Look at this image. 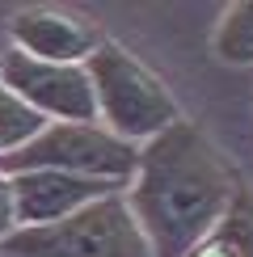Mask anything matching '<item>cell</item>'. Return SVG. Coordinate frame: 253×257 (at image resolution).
I'll use <instances>...</instances> for the list:
<instances>
[{"instance_id": "obj_1", "label": "cell", "mask_w": 253, "mask_h": 257, "mask_svg": "<svg viewBox=\"0 0 253 257\" xmlns=\"http://www.w3.org/2000/svg\"><path fill=\"white\" fill-rule=\"evenodd\" d=\"M245 181L198 122H173L140 148L122 198L152 257H186L240 198Z\"/></svg>"}, {"instance_id": "obj_2", "label": "cell", "mask_w": 253, "mask_h": 257, "mask_svg": "<svg viewBox=\"0 0 253 257\" xmlns=\"http://www.w3.org/2000/svg\"><path fill=\"white\" fill-rule=\"evenodd\" d=\"M84 68H89V80H93L97 122L126 144L144 148L148 139H156L173 122H182V110H177V97L169 93V84L140 55H131L122 42L105 38Z\"/></svg>"}, {"instance_id": "obj_3", "label": "cell", "mask_w": 253, "mask_h": 257, "mask_svg": "<svg viewBox=\"0 0 253 257\" xmlns=\"http://www.w3.org/2000/svg\"><path fill=\"white\" fill-rule=\"evenodd\" d=\"M0 249L9 257H152L122 190L89 202L59 223L17 228Z\"/></svg>"}, {"instance_id": "obj_4", "label": "cell", "mask_w": 253, "mask_h": 257, "mask_svg": "<svg viewBox=\"0 0 253 257\" xmlns=\"http://www.w3.org/2000/svg\"><path fill=\"white\" fill-rule=\"evenodd\" d=\"M140 165V148L105 131L101 122H47L26 148L0 160V173H26V169H55L72 177L114 181L126 186Z\"/></svg>"}, {"instance_id": "obj_5", "label": "cell", "mask_w": 253, "mask_h": 257, "mask_svg": "<svg viewBox=\"0 0 253 257\" xmlns=\"http://www.w3.org/2000/svg\"><path fill=\"white\" fill-rule=\"evenodd\" d=\"M0 84L42 122H97L93 80L84 63H42L21 51L0 55Z\"/></svg>"}, {"instance_id": "obj_6", "label": "cell", "mask_w": 253, "mask_h": 257, "mask_svg": "<svg viewBox=\"0 0 253 257\" xmlns=\"http://www.w3.org/2000/svg\"><path fill=\"white\" fill-rule=\"evenodd\" d=\"M9 38H13V51L42 63H89L93 51L105 42L97 21L63 5H34L13 13Z\"/></svg>"}, {"instance_id": "obj_7", "label": "cell", "mask_w": 253, "mask_h": 257, "mask_svg": "<svg viewBox=\"0 0 253 257\" xmlns=\"http://www.w3.org/2000/svg\"><path fill=\"white\" fill-rule=\"evenodd\" d=\"M9 181H13V202H17V223L21 228L59 223V219L84 211L89 202L126 190V186H114V181L72 177V173H55V169H26V173H13Z\"/></svg>"}, {"instance_id": "obj_8", "label": "cell", "mask_w": 253, "mask_h": 257, "mask_svg": "<svg viewBox=\"0 0 253 257\" xmlns=\"http://www.w3.org/2000/svg\"><path fill=\"white\" fill-rule=\"evenodd\" d=\"M186 257H253V190L245 186L232 211Z\"/></svg>"}, {"instance_id": "obj_9", "label": "cell", "mask_w": 253, "mask_h": 257, "mask_svg": "<svg viewBox=\"0 0 253 257\" xmlns=\"http://www.w3.org/2000/svg\"><path fill=\"white\" fill-rule=\"evenodd\" d=\"M211 51L219 63L249 68L253 63V0H236L219 13V26L211 34Z\"/></svg>"}, {"instance_id": "obj_10", "label": "cell", "mask_w": 253, "mask_h": 257, "mask_svg": "<svg viewBox=\"0 0 253 257\" xmlns=\"http://www.w3.org/2000/svg\"><path fill=\"white\" fill-rule=\"evenodd\" d=\"M17 228L21 223H17V202H13V181L0 173V244L13 236Z\"/></svg>"}]
</instances>
